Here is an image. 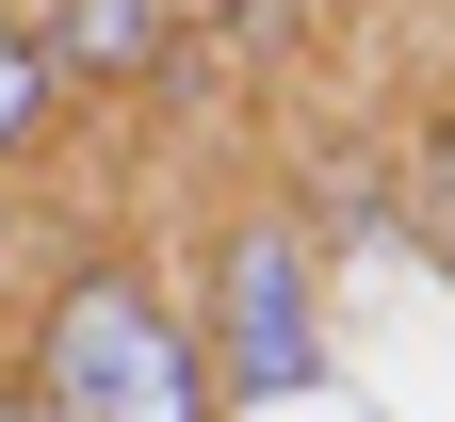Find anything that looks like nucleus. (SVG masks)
I'll use <instances>...</instances> for the list:
<instances>
[{
	"label": "nucleus",
	"mask_w": 455,
	"mask_h": 422,
	"mask_svg": "<svg viewBox=\"0 0 455 422\" xmlns=\"http://www.w3.org/2000/svg\"><path fill=\"white\" fill-rule=\"evenodd\" d=\"M17 390L49 422H212V357H196V325L163 309L131 260H66Z\"/></svg>",
	"instance_id": "1"
},
{
	"label": "nucleus",
	"mask_w": 455,
	"mask_h": 422,
	"mask_svg": "<svg viewBox=\"0 0 455 422\" xmlns=\"http://www.w3.org/2000/svg\"><path fill=\"white\" fill-rule=\"evenodd\" d=\"M0 422H49V406H33V390H0Z\"/></svg>",
	"instance_id": "5"
},
{
	"label": "nucleus",
	"mask_w": 455,
	"mask_h": 422,
	"mask_svg": "<svg viewBox=\"0 0 455 422\" xmlns=\"http://www.w3.org/2000/svg\"><path fill=\"white\" fill-rule=\"evenodd\" d=\"M49 114H66V66H49V33H33V17H0V163L49 147Z\"/></svg>",
	"instance_id": "4"
},
{
	"label": "nucleus",
	"mask_w": 455,
	"mask_h": 422,
	"mask_svg": "<svg viewBox=\"0 0 455 422\" xmlns=\"http://www.w3.org/2000/svg\"><path fill=\"white\" fill-rule=\"evenodd\" d=\"M49 66L66 82H147L163 66V0H66L49 17Z\"/></svg>",
	"instance_id": "3"
},
{
	"label": "nucleus",
	"mask_w": 455,
	"mask_h": 422,
	"mask_svg": "<svg viewBox=\"0 0 455 422\" xmlns=\"http://www.w3.org/2000/svg\"><path fill=\"white\" fill-rule=\"evenodd\" d=\"M212 406H276V390H325V309H309V244L293 227H228L212 244Z\"/></svg>",
	"instance_id": "2"
}]
</instances>
